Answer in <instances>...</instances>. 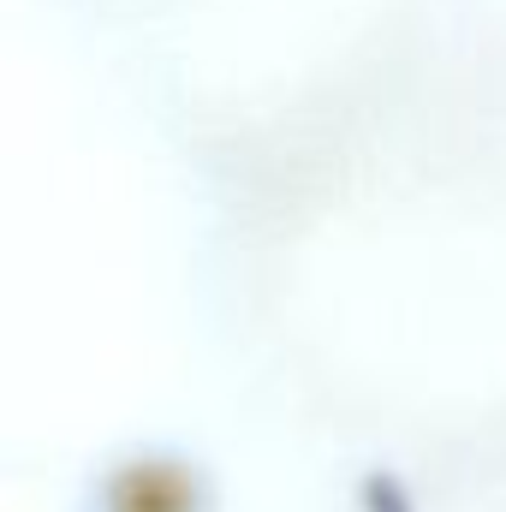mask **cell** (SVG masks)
Instances as JSON below:
<instances>
[{
	"mask_svg": "<svg viewBox=\"0 0 506 512\" xmlns=\"http://www.w3.org/2000/svg\"><path fill=\"white\" fill-rule=\"evenodd\" d=\"M233 393L364 512H506V0L364 120L191 203Z\"/></svg>",
	"mask_w": 506,
	"mask_h": 512,
	"instance_id": "1",
	"label": "cell"
},
{
	"mask_svg": "<svg viewBox=\"0 0 506 512\" xmlns=\"http://www.w3.org/2000/svg\"><path fill=\"white\" fill-rule=\"evenodd\" d=\"M84 512H221L209 471L179 447H126L90 477Z\"/></svg>",
	"mask_w": 506,
	"mask_h": 512,
	"instance_id": "2",
	"label": "cell"
}]
</instances>
